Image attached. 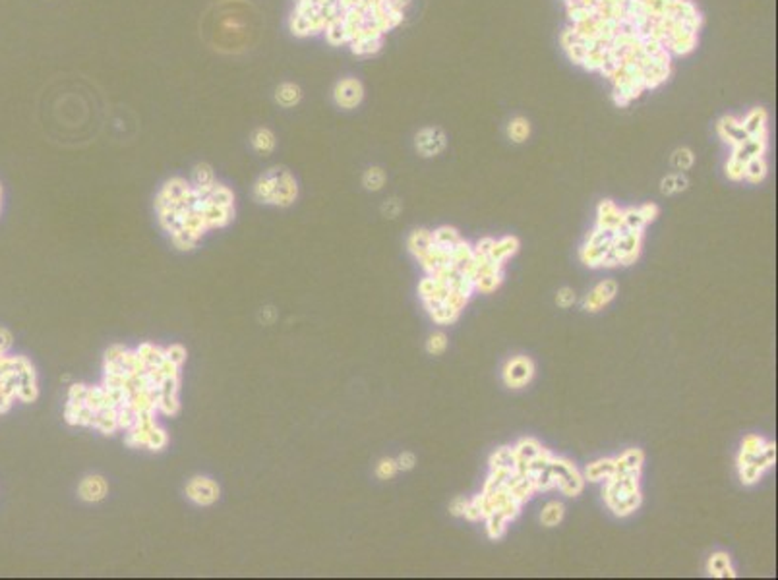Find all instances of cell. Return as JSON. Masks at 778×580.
I'll return each instance as SVG.
<instances>
[{
    "instance_id": "7402d4cb",
    "label": "cell",
    "mask_w": 778,
    "mask_h": 580,
    "mask_svg": "<svg viewBox=\"0 0 778 580\" xmlns=\"http://www.w3.org/2000/svg\"><path fill=\"white\" fill-rule=\"evenodd\" d=\"M517 248H519V242H517V238L509 236V238H504V240L494 242V248H492L490 256L488 257H490L492 261H496V264L502 265V261H504L507 256L515 254Z\"/></svg>"
},
{
    "instance_id": "8992f818",
    "label": "cell",
    "mask_w": 778,
    "mask_h": 580,
    "mask_svg": "<svg viewBox=\"0 0 778 580\" xmlns=\"http://www.w3.org/2000/svg\"><path fill=\"white\" fill-rule=\"evenodd\" d=\"M184 495L197 507H212L221 498L219 483L207 476H194L184 486Z\"/></svg>"
},
{
    "instance_id": "d590c367",
    "label": "cell",
    "mask_w": 778,
    "mask_h": 580,
    "mask_svg": "<svg viewBox=\"0 0 778 580\" xmlns=\"http://www.w3.org/2000/svg\"><path fill=\"white\" fill-rule=\"evenodd\" d=\"M561 517H564V507L559 505V503H548V505L542 509V524H546V526H556L558 524L559 520H561Z\"/></svg>"
},
{
    "instance_id": "f5cc1de1",
    "label": "cell",
    "mask_w": 778,
    "mask_h": 580,
    "mask_svg": "<svg viewBox=\"0 0 778 580\" xmlns=\"http://www.w3.org/2000/svg\"><path fill=\"white\" fill-rule=\"evenodd\" d=\"M415 462L416 459L413 452H403L399 459H397V467H399V470H411V468L415 467Z\"/></svg>"
},
{
    "instance_id": "4316f807",
    "label": "cell",
    "mask_w": 778,
    "mask_h": 580,
    "mask_svg": "<svg viewBox=\"0 0 778 580\" xmlns=\"http://www.w3.org/2000/svg\"><path fill=\"white\" fill-rule=\"evenodd\" d=\"M614 472H616V468H614V460L610 459L598 460V462H592V464L587 467V478H589L590 482H598L602 478H610V476H614Z\"/></svg>"
},
{
    "instance_id": "bcb514c9",
    "label": "cell",
    "mask_w": 778,
    "mask_h": 580,
    "mask_svg": "<svg viewBox=\"0 0 778 580\" xmlns=\"http://www.w3.org/2000/svg\"><path fill=\"white\" fill-rule=\"evenodd\" d=\"M763 445L765 441L759 436H748L746 439H743V449H741V451L749 452V455H755V452H759L761 449H763Z\"/></svg>"
},
{
    "instance_id": "f35d334b",
    "label": "cell",
    "mask_w": 778,
    "mask_h": 580,
    "mask_svg": "<svg viewBox=\"0 0 778 580\" xmlns=\"http://www.w3.org/2000/svg\"><path fill=\"white\" fill-rule=\"evenodd\" d=\"M163 348H165V356L169 362H173L174 366H178V368H184L186 358H188V354H186V348L182 347V345H171V347H163Z\"/></svg>"
},
{
    "instance_id": "44dd1931",
    "label": "cell",
    "mask_w": 778,
    "mask_h": 580,
    "mask_svg": "<svg viewBox=\"0 0 778 580\" xmlns=\"http://www.w3.org/2000/svg\"><path fill=\"white\" fill-rule=\"evenodd\" d=\"M741 126L748 132L749 136H765V130H767V113L763 109H753L751 113L743 118Z\"/></svg>"
},
{
    "instance_id": "484cf974",
    "label": "cell",
    "mask_w": 778,
    "mask_h": 580,
    "mask_svg": "<svg viewBox=\"0 0 778 580\" xmlns=\"http://www.w3.org/2000/svg\"><path fill=\"white\" fill-rule=\"evenodd\" d=\"M459 234H457V230L455 228H449V226H442V228H438L436 233L432 234V242L436 244V246H439V248H446V249H454L457 244H459Z\"/></svg>"
},
{
    "instance_id": "f546056e",
    "label": "cell",
    "mask_w": 778,
    "mask_h": 580,
    "mask_svg": "<svg viewBox=\"0 0 778 580\" xmlns=\"http://www.w3.org/2000/svg\"><path fill=\"white\" fill-rule=\"evenodd\" d=\"M384 184H386V173L379 166H372L364 173L363 186L368 192H378V190L384 188Z\"/></svg>"
},
{
    "instance_id": "7dc6e473",
    "label": "cell",
    "mask_w": 778,
    "mask_h": 580,
    "mask_svg": "<svg viewBox=\"0 0 778 580\" xmlns=\"http://www.w3.org/2000/svg\"><path fill=\"white\" fill-rule=\"evenodd\" d=\"M743 163H740V161H736V159H730L728 161V165H726V174H728V178H732V180H741L743 178Z\"/></svg>"
},
{
    "instance_id": "52a82bcc",
    "label": "cell",
    "mask_w": 778,
    "mask_h": 580,
    "mask_svg": "<svg viewBox=\"0 0 778 580\" xmlns=\"http://www.w3.org/2000/svg\"><path fill=\"white\" fill-rule=\"evenodd\" d=\"M550 470L554 476V486H558L559 490L567 495H577L583 490V478L569 460L554 459L550 460Z\"/></svg>"
},
{
    "instance_id": "ab89813d",
    "label": "cell",
    "mask_w": 778,
    "mask_h": 580,
    "mask_svg": "<svg viewBox=\"0 0 778 580\" xmlns=\"http://www.w3.org/2000/svg\"><path fill=\"white\" fill-rule=\"evenodd\" d=\"M499 280H502V273H488V275H480V277L475 280V288L482 290V292H490V290H494V288L498 287Z\"/></svg>"
},
{
    "instance_id": "d6a6232c",
    "label": "cell",
    "mask_w": 778,
    "mask_h": 580,
    "mask_svg": "<svg viewBox=\"0 0 778 580\" xmlns=\"http://www.w3.org/2000/svg\"><path fill=\"white\" fill-rule=\"evenodd\" d=\"M515 464H517V459H515L513 449L502 447L492 457V468H506V470H513L515 472Z\"/></svg>"
},
{
    "instance_id": "4fadbf2b",
    "label": "cell",
    "mask_w": 778,
    "mask_h": 580,
    "mask_svg": "<svg viewBox=\"0 0 778 580\" xmlns=\"http://www.w3.org/2000/svg\"><path fill=\"white\" fill-rule=\"evenodd\" d=\"M416 149L423 153L424 157L438 155L439 151L446 147V136L439 128H424L416 134Z\"/></svg>"
},
{
    "instance_id": "4dcf8cb0",
    "label": "cell",
    "mask_w": 778,
    "mask_h": 580,
    "mask_svg": "<svg viewBox=\"0 0 778 580\" xmlns=\"http://www.w3.org/2000/svg\"><path fill=\"white\" fill-rule=\"evenodd\" d=\"M540 451H542V447L535 439H523L521 443L513 449L515 459L523 460V462H530Z\"/></svg>"
},
{
    "instance_id": "603a6c76",
    "label": "cell",
    "mask_w": 778,
    "mask_h": 580,
    "mask_svg": "<svg viewBox=\"0 0 778 580\" xmlns=\"http://www.w3.org/2000/svg\"><path fill=\"white\" fill-rule=\"evenodd\" d=\"M408 248H411V252L418 259L424 257L432 248V233H428V230H416V233H413V236L408 238Z\"/></svg>"
},
{
    "instance_id": "c3c4849f",
    "label": "cell",
    "mask_w": 778,
    "mask_h": 580,
    "mask_svg": "<svg viewBox=\"0 0 778 580\" xmlns=\"http://www.w3.org/2000/svg\"><path fill=\"white\" fill-rule=\"evenodd\" d=\"M492 248H494V240L492 238H482V240L476 244V248L473 252H475V257H488Z\"/></svg>"
},
{
    "instance_id": "e575fe53",
    "label": "cell",
    "mask_w": 778,
    "mask_h": 580,
    "mask_svg": "<svg viewBox=\"0 0 778 580\" xmlns=\"http://www.w3.org/2000/svg\"><path fill=\"white\" fill-rule=\"evenodd\" d=\"M486 520H488V534H490V538H499V536L504 534L507 519L502 514V512L499 511L490 512V514L486 517Z\"/></svg>"
},
{
    "instance_id": "ee69618b",
    "label": "cell",
    "mask_w": 778,
    "mask_h": 580,
    "mask_svg": "<svg viewBox=\"0 0 778 580\" xmlns=\"http://www.w3.org/2000/svg\"><path fill=\"white\" fill-rule=\"evenodd\" d=\"M446 347H447V339L444 333H436V335H432L430 339H428V350H430L432 354H439V352H444Z\"/></svg>"
},
{
    "instance_id": "cb8c5ba5",
    "label": "cell",
    "mask_w": 778,
    "mask_h": 580,
    "mask_svg": "<svg viewBox=\"0 0 778 580\" xmlns=\"http://www.w3.org/2000/svg\"><path fill=\"white\" fill-rule=\"evenodd\" d=\"M643 464V452L633 449V451H627L621 459L614 460V468L616 472L614 474H626L629 470H639Z\"/></svg>"
},
{
    "instance_id": "f907efd6",
    "label": "cell",
    "mask_w": 778,
    "mask_h": 580,
    "mask_svg": "<svg viewBox=\"0 0 778 580\" xmlns=\"http://www.w3.org/2000/svg\"><path fill=\"white\" fill-rule=\"evenodd\" d=\"M12 333L6 331V329H0V356L8 354L10 348H12Z\"/></svg>"
},
{
    "instance_id": "277c9868",
    "label": "cell",
    "mask_w": 778,
    "mask_h": 580,
    "mask_svg": "<svg viewBox=\"0 0 778 580\" xmlns=\"http://www.w3.org/2000/svg\"><path fill=\"white\" fill-rule=\"evenodd\" d=\"M124 443L134 449H147V451H163L169 445V433H166L157 422V414L144 412L138 416L136 424L124 431Z\"/></svg>"
},
{
    "instance_id": "5b68a950",
    "label": "cell",
    "mask_w": 778,
    "mask_h": 580,
    "mask_svg": "<svg viewBox=\"0 0 778 580\" xmlns=\"http://www.w3.org/2000/svg\"><path fill=\"white\" fill-rule=\"evenodd\" d=\"M64 420L68 426L93 428L95 412L85 405V385L76 383L68 389V399L64 407Z\"/></svg>"
},
{
    "instance_id": "f1b7e54d",
    "label": "cell",
    "mask_w": 778,
    "mask_h": 580,
    "mask_svg": "<svg viewBox=\"0 0 778 580\" xmlns=\"http://www.w3.org/2000/svg\"><path fill=\"white\" fill-rule=\"evenodd\" d=\"M529 134H530V124L529 121H527V118H523V116H517V118H513V121L507 124V136L511 137L515 144H521V142H525V140L529 137Z\"/></svg>"
},
{
    "instance_id": "9a60e30c",
    "label": "cell",
    "mask_w": 778,
    "mask_h": 580,
    "mask_svg": "<svg viewBox=\"0 0 778 580\" xmlns=\"http://www.w3.org/2000/svg\"><path fill=\"white\" fill-rule=\"evenodd\" d=\"M718 132H720V136L724 137V142H728V144H732V145L743 144L748 137H751L748 132L743 130L741 122L732 118V116H726V118L720 121V124H718Z\"/></svg>"
},
{
    "instance_id": "9f6ffc18",
    "label": "cell",
    "mask_w": 778,
    "mask_h": 580,
    "mask_svg": "<svg viewBox=\"0 0 778 580\" xmlns=\"http://www.w3.org/2000/svg\"><path fill=\"white\" fill-rule=\"evenodd\" d=\"M401 211V204H399V199H389L386 205H384V213H386L387 217H397Z\"/></svg>"
},
{
    "instance_id": "e0dca14e",
    "label": "cell",
    "mask_w": 778,
    "mask_h": 580,
    "mask_svg": "<svg viewBox=\"0 0 778 580\" xmlns=\"http://www.w3.org/2000/svg\"><path fill=\"white\" fill-rule=\"evenodd\" d=\"M250 144H252V149L260 153V155H269L277 147V137L273 134L272 128H265V126H260L252 132L250 136Z\"/></svg>"
},
{
    "instance_id": "db71d44e",
    "label": "cell",
    "mask_w": 778,
    "mask_h": 580,
    "mask_svg": "<svg viewBox=\"0 0 778 580\" xmlns=\"http://www.w3.org/2000/svg\"><path fill=\"white\" fill-rule=\"evenodd\" d=\"M639 213H641V217L645 218V223H649V221H652V218L658 215V207L655 204H647V205H643V207H639Z\"/></svg>"
},
{
    "instance_id": "d4e9b609",
    "label": "cell",
    "mask_w": 778,
    "mask_h": 580,
    "mask_svg": "<svg viewBox=\"0 0 778 580\" xmlns=\"http://www.w3.org/2000/svg\"><path fill=\"white\" fill-rule=\"evenodd\" d=\"M384 45V39L382 37H363L356 39L351 43V51L358 56H370V54H376Z\"/></svg>"
},
{
    "instance_id": "f6af8a7d",
    "label": "cell",
    "mask_w": 778,
    "mask_h": 580,
    "mask_svg": "<svg viewBox=\"0 0 778 580\" xmlns=\"http://www.w3.org/2000/svg\"><path fill=\"white\" fill-rule=\"evenodd\" d=\"M741 470H740V476H741V482L743 483H753L759 480V476H761V470L757 467H753V464H741Z\"/></svg>"
},
{
    "instance_id": "816d5d0a",
    "label": "cell",
    "mask_w": 778,
    "mask_h": 580,
    "mask_svg": "<svg viewBox=\"0 0 778 580\" xmlns=\"http://www.w3.org/2000/svg\"><path fill=\"white\" fill-rule=\"evenodd\" d=\"M556 300H558V304L561 306V308H567V306H571V304H573V300H575L573 290H571V288H561V290L558 292V298H556Z\"/></svg>"
},
{
    "instance_id": "60d3db41",
    "label": "cell",
    "mask_w": 778,
    "mask_h": 580,
    "mask_svg": "<svg viewBox=\"0 0 778 580\" xmlns=\"http://www.w3.org/2000/svg\"><path fill=\"white\" fill-rule=\"evenodd\" d=\"M672 163L676 168L680 171H686L689 166L693 165V153L688 149V147H681V149H676V153L672 155Z\"/></svg>"
},
{
    "instance_id": "d6986e66",
    "label": "cell",
    "mask_w": 778,
    "mask_h": 580,
    "mask_svg": "<svg viewBox=\"0 0 778 580\" xmlns=\"http://www.w3.org/2000/svg\"><path fill=\"white\" fill-rule=\"evenodd\" d=\"M188 180L190 184H192L196 190H200V192H209V190L217 184V178H215L213 168L209 165H205V163H200V165L194 166L192 176H190Z\"/></svg>"
},
{
    "instance_id": "681fc988",
    "label": "cell",
    "mask_w": 778,
    "mask_h": 580,
    "mask_svg": "<svg viewBox=\"0 0 778 580\" xmlns=\"http://www.w3.org/2000/svg\"><path fill=\"white\" fill-rule=\"evenodd\" d=\"M438 285H439V280L436 279V277H426V279L420 283V294H423V298L432 296V292L438 288Z\"/></svg>"
},
{
    "instance_id": "5bb4252c",
    "label": "cell",
    "mask_w": 778,
    "mask_h": 580,
    "mask_svg": "<svg viewBox=\"0 0 778 580\" xmlns=\"http://www.w3.org/2000/svg\"><path fill=\"white\" fill-rule=\"evenodd\" d=\"M765 137L767 136H753V137H748L743 144L734 145L732 159H736V161H740V163L746 165L751 157L763 155L765 145H767V140H765Z\"/></svg>"
},
{
    "instance_id": "1f68e13d",
    "label": "cell",
    "mask_w": 778,
    "mask_h": 580,
    "mask_svg": "<svg viewBox=\"0 0 778 580\" xmlns=\"http://www.w3.org/2000/svg\"><path fill=\"white\" fill-rule=\"evenodd\" d=\"M709 569H710V574H715V576H728V579H734V571L730 569V557L726 555V553H717V555H712L710 557V563H709Z\"/></svg>"
},
{
    "instance_id": "74e56055",
    "label": "cell",
    "mask_w": 778,
    "mask_h": 580,
    "mask_svg": "<svg viewBox=\"0 0 778 580\" xmlns=\"http://www.w3.org/2000/svg\"><path fill=\"white\" fill-rule=\"evenodd\" d=\"M430 316L434 317V321H438V323H449V321H454L455 317L459 316V314H457L454 308H449L446 302H442L439 306L430 309Z\"/></svg>"
},
{
    "instance_id": "680465c9",
    "label": "cell",
    "mask_w": 778,
    "mask_h": 580,
    "mask_svg": "<svg viewBox=\"0 0 778 580\" xmlns=\"http://www.w3.org/2000/svg\"><path fill=\"white\" fill-rule=\"evenodd\" d=\"M2 197L4 196H2V186H0V211H2Z\"/></svg>"
},
{
    "instance_id": "3957f363",
    "label": "cell",
    "mask_w": 778,
    "mask_h": 580,
    "mask_svg": "<svg viewBox=\"0 0 778 580\" xmlns=\"http://www.w3.org/2000/svg\"><path fill=\"white\" fill-rule=\"evenodd\" d=\"M637 476L639 470H629L626 474H614L608 478L604 499L616 514L621 517L629 514L641 503V495L637 490Z\"/></svg>"
},
{
    "instance_id": "11a10c76",
    "label": "cell",
    "mask_w": 778,
    "mask_h": 580,
    "mask_svg": "<svg viewBox=\"0 0 778 580\" xmlns=\"http://www.w3.org/2000/svg\"><path fill=\"white\" fill-rule=\"evenodd\" d=\"M465 517L470 520H478V519H482V512H480V507H478V503H476V499L473 501V503H467V509H465Z\"/></svg>"
},
{
    "instance_id": "ac0fdd59",
    "label": "cell",
    "mask_w": 778,
    "mask_h": 580,
    "mask_svg": "<svg viewBox=\"0 0 778 580\" xmlns=\"http://www.w3.org/2000/svg\"><path fill=\"white\" fill-rule=\"evenodd\" d=\"M303 87L295 82H283L275 90V101L285 109H293L303 101Z\"/></svg>"
},
{
    "instance_id": "83f0119b",
    "label": "cell",
    "mask_w": 778,
    "mask_h": 580,
    "mask_svg": "<svg viewBox=\"0 0 778 580\" xmlns=\"http://www.w3.org/2000/svg\"><path fill=\"white\" fill-rule=\"evenodd\" d=\"M765 174H767V165H765L763 155H757V157H751L743 166V178H748L751 182L763 180Z\"/></svg>"
},
{
    "instance_id": "ba28073f",
    "label": "cell",
    "mask_w": 778,
    "mask_h": 580,
    "mask_svg": "<svg viewBox=\"0 0 778 580\" xmlns=\"http://www.w3.org/2000/svg\"><path fill=\"white\" fill-rule=\"evenodd\" d=\"M614 238H616V230H612V228H597L595 233L590 234L587 246L581 249L583 261L590 265V267H598L606 252L612 248Z\"/></svg>"
},
{
    "instance_id": "836d02e7",
    "label": "cell",
    "mask_w": 778,
    "mask_h": 580,
    "mask_svg": "<svg viewBox=\"0 0 778 580\" xmlns=\"http://www.w3.org/2000/svg\"><path fill=\"white\" fill-rule=\"evenodd\" d=\"M647 225L645 218L641 217L639 209H627L621 211V226H626L627 230H643V226Z\"/></svg>"
},
{
    "instance_id": "6f0895ef",
    "label": "cell",
    "mask_w": 778,
    "mask_h": 580,
    "mask_svg": "<svg viewBox=\"0 0 778 580\" xmlns=\"http://www.w3.org/2000/svg\"><path fill=\"white\" fill-rule=\"evenodd\" d=\"M465 509H467V501L463 498H457L451 503V514H455V517H459V514H465Z\"/></svg>"
},
{
    "instance_id": "ffe728a7",
    "label": "cell",
    "mask_w": 778,
    "mask_h": 580,
    "mask_svg": "<svg viewBox=\"0 0 778 580\" xmlns=\"http://www.w3.org/2000/svg\"><path fill=\"white\" fill-rule=\"evenodd\" d=\"M621 226V211L614 202H602L598 207V228H612L618 230Z\"/></svg>"
},
{
    "instance_id": "9c48e42d",
    "label": "cell",
    "mask_w": 778,
    "mask_h": 580,
    "mask_svg": "<svg viewBox=\"0 0 778 580\" xmlns=\"http://www.w3.org/2000/svg\"><path fill=\"white\" fill-rule=\"evenodd\" d=\"M332 95L333 103L339 106V109L351 111V109H356V106L363 103L364 85L356 78H343V80L335 83Z\"/></svg>"
},
{
    "instance_id": "2e32d148",
    "label": "cell",
    "mask_w": 778,
    "mask_h": 580,
    "mask_svg": "<svg viewBox=\"0 0 778 580\" xmlns=\"http://www.w3.org/2000/svg\"><path fill=\"white\" fill-rule=\"evenodd\" d=\"M616 290H618V287H616V283H614V280H604L602 285H598V287L589 294V298L585 300V309H589V311H598V309L604 306L606 302L612 300Z\"/></svg>"
},
{
    "instance_id": "7a4b0ae2",
    "label": "cell",
    "mask_w": 778,
    "mask_h": 580,
    "mask_svg": "<svg viewBox=\"0 0 778 580\" xmlns=\"http://www.w3.org/2000/svg\"><path fill=\"white\" fill-rule=\"evenodd\" d=\"M252 194L257 204L291 207L298 197V182L287 168L272 166L257 178Z\"/></svg>"
},
{
    "instance_id": "8d00e7d4",
    "label": "cell",
    "mask_w": 778,
    "mask_h": 580,
    "mask_svg": "<svg viewBox=\"0 0 778 580\" xmlns=\"http://www.w3.org/2000/svg\"><path fill=\"white\" fill-rule=\"evenodd\" d=\"M688 188V178L683 174H672V176H666L662 180V192L664 194H674V192H680V190Z\"/></svg>"
},
{
    "instance_id": "30bf717a",
    "label": "cell",
    "mask_w": 778,
    "mask_h": 580,
    "mask_svg": "<svg viewBox=\"0 0 778 580\" xmlns=\"http://www.w3.org/2000/svg\"><path fill=\"white\" fill-rule=\"evenodd\" d=\"M639 246H641V230H627L626 226H620L616 230L612 249L621 265L633 264L639 256Z\"/></svg>"
},
{
    "instance_id": "6da1fadb",
    "label": "cell",
    "mask_w": 778,
    "mask_h": 580,
    "mask_svg": "<svg viewBox=\"0 0 778 580\" xmlns=\"http://www.w3.org/2000/svg\"><path fill=\"white\" fill-rule=\"evenodd\" d=\"M204 207L205 192L196 190L182 176H174L161 186L155 197V213L174 248L190 252L196 248L205 233H209Z\"/></svg>"
},
{
    "instance_id": "b9f144b4",
    "label": "cell",
    "mask_w": 778,
    "mask_h": 580,
    "mask_svg": "<svg viewBox=\"0 0 778 580\" xmlns=\"http://www.w3.org/2000/svg\"><path fill=\"white\" fill-rule=\"evenodd\" d=\"M397 470H399V467H397V460L382 459L378 462V467H376V474H378V478H382V480H389V478H393V476L397 474Z\"/></svg>"
},
{
    "instance_id": "7bdbcfd3",
    "label": "cell",
    "mask_w": 778,
    "mask_h": 580,
    "mask_svg": "<svg viewBox=\"0 0 778 580\" xmlns=\"http://www.w3.org/2000/svg\"><path fill=\"white\" fill-rule=\"evenodd\" d=\"M444 302H446L449 308H454L459 314L465 308V304H467V296L459 292V290H449V294H447V298Z\"/></svg>"
},
{
    "instance_id": "7c38bea8",
    "label": "cell",
    "mask_w": 778,
    "mask_h": 580,
    "mask_svg": "<svg viewBox=\"0 0 778 580\" xmlns=\"http://www.w3.org/2000/svg\"><path fill=\"white\" fill-rule=\"evenodd\" d=\"M533 374H535V368L529 358L517 356L504 369V379L509 387H523L525 383H529Z\"/></svg>"
},
{
    "instance_id": "8fae6325",
    "label": "cell",
    "mask_w": 778,
    "mask_h": 580,
    "mask_svg": "<svg viewBox=\"0 0 778 580\" xmlns=\"http://www.w3.org/2000/svg\"><path fill=\"white\" fill-rule=\"evenodd\" d=\"M109 495V482L105 476L87 474L78 483V498L85 503H99Z\"/></svg>"
}]
</instances>
